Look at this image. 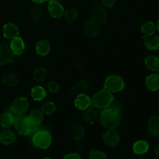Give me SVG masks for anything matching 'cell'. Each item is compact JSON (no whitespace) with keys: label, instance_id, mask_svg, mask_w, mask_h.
Returning <instances> with one entry per match:
<instances>
[{"label":"cell","instance_id":"6da1fadb","mask_svg":"<svg viewBox=\"0 0 159 159\" xmlns=\"http://www.w3.org/2000/svg\"><path fill=\"white\" fill-rule=\"evenodd\" d=\"M120 117H121V114L118 110L112 108L111 106H107L105 108H102L100 112V122L103 127L115 129L119 125Z\"/></svg>","mask_w":159,"mask_h":159},{"label":"cell","instance_id":"7a4b0ae2","mask_svg":"<svg viewBox=\"0 0 159 159\" xmlns=\"http://www.w3.org/2000/svg\"><path fill=\"white\" fill-rule=\"evenodd\" d=\"M32 142L33 147L39 148V150H47L48 148L52 143V135L49 130L47 129H42V130H36L34 134H32Z\"/></svg>","mask_w":159,"mask_h":159},{"label":"cell","instance_id":"3957f363","mask_svg":"<svg viewBox=\"0 0 159 159\" xmlns=\"http://www.w3.org/2000/svg\"><path fill=\"white\" fill-rule=\"evenodd\" d=\"M114 96L110 91L107 89H101L98 92L93 94L91 98V105H93L96 108H105V107L109 106L110 104L114 102Z\"/></svg>","mask_w":159,"mask_h":159},{"label":"cell","instance_id":"277c9868","mask_svg":"<svg viewBox=\"0 0 159 159\" xmlns=\"http://www.w3.org/2000/svg\"><path fill=\"white\" fill-rule=\"evenodd\" d=\"M104 88L110 91L111 93H114V92H120L125 88V83L121 76L112 74V75H109L105 79Z\"/></svg>","mask_w":159,"mask_h":159},{"label":"cell","instance_id":"5b68a950","mask_svg":"<svg viewBox=\"0 0 159 159\" xmlns=\"http://www.w3.org/2000/svg\"><path fill=\"white\" fill-rule=\"evenodd\" d=\"M21 115L19 111L15 110L14 108L10 107L9 109L6 110V112L3 114V116L1 117L0 120V125H1L3 129H9L12 125H15L16 122L21 118Z\"/></svg>","mask_w":159,"mask_h":159},{"label":"cell","instance_id":"8992f818","mask_svg":"<svg viewBox=\"0 0 159 159\" xmlns=\"http://www.w3.org/2000/svg\"><path fill=\"white\" fill-rule=\"evenodd\" d=\"M48 12H49L50 16L52 18H61L64 16V13H65V9L61 6V3L57 0H48Z\"/></svg>","mask_w":159,"mask_h":159},{"label":"cell","instance_id":"52a82bcc","mask_svg":"<svg viewBox=\"0 0 159 159\" xmlns=\"http://www.w3.org/2000/svg\"><path fill=\"white\" fill-rule=\"evenodd\" d=\"M102 140L108 147H116L120 141V135L116 129H108L102 135Z\"/></svg>","mask_w":159,"mask_h":159},{"label":"cell","instance_id":"ba28073f","mask_svg":"<svg viewBox=\"0 0 159 159\" xmlns=\"http://www.w3.org/2000/svg\"><path fill=\"white\" fill-rule=\"evenodd\" d=\"M74 106L80 110H87L91 106V98L85 93H79L74 98Z\"/></svg>","mask_w":159,"mask_h":159},{"label":"cell","instance_id":"9c48e42d","mask_svg":"<svg viewBox=\"0 0 159 159\" xmlns=\"http://www.w3.org/2000/svg\"><path fill=\"white\" fill-rule=\"evenodd\" d=\"M2 35L6 39H12L19 35V28L13 22H7L2 28Z\"/></svg>","mask_w":159,"mask_h":159},{"label":"cell","instance_id":"30bf717a","mask_svg":"<svg viewBox=\"0 0 159 159\" xmlns=\"http://www.w3.org/2000/svg\"><path fill=\"white\" fill-rule=\"evenodd\" d=\"M9 47L14 55H20V54H22V52L25 51V42L22 40V38L19 37V35H18V36L12 38L11 43H10Z\"/></svg>","mask_w":159,"mask_h":159},{"label":"cell","instance_id":"8fae6325","mask_svg":"<svg viewBox=\"0 0 159 159\" xmlns=\"http://www.w3.org/2000/svg\"><path fill=\"white\" fill-rule=\"evenodd\" d=\"M29 106H30V103L25 97H18V98H16L12 102V105H11L12 108L19 111L20 114H25V111H28Z\"/></svg>","mask_w":159,"mask_h":159},{"label":"cell","instance_id":"7c38bea8","mask_svg":"<svg viewBox=\"0 0 159 159\" xmlns=\"http://www.w3.org/2000/svg\"><path fill=\"white\" fill-rule=\"evenodd\" d=\"M14 54L12 53L11 49L9 46L1 45L0 46V64L1 65H7V64L12 63L14 60Z\"/></svg>","mask_w":159,"mask_h":159},{"label":"cell","instance_id":"4fadbf2b","mask_svg":"<svg viewBox=\"0 0 159 159\" xmlns=\"http://www.w3.org/2000/svg\"><path fill=\"white\" fill-rule=\"evenodd\" d=\"M15 140H16V136L12 130L4 129L0 132V143H2L3 145H7V147L12 145Z\"/></svg>","mask_w":159,"mask_h":159},{"label":"cell","instance_id":"5bb4252c","mask_svg":"<svg viewBox=\"0 0 159 159\" xmlns=\"http://www.w3.org/2000/svg\"><path fill=\"white\" fill-rule=\"evenodd\" d=\"M145 85L148 89L153 92H156L159 89V75L157 73H153L147 76L145 79Z\"/></svg>","mask_w":159,"mask_h":159},{"label":"cell","instance_id":"9a60e30c","mask_svg":"<svg viewBox=\"0 0 159 159\" xmlns=\"http://www.w3.org/2000/svg\"><path fill=\"white\" fill-rule=\"evenodd\" d=\"M106 14L107 13L104 10L103 7H98L94 9L90 19L93 20V21H96V22H98V24H100L102 25L103 24H105V20H106Z\"/></svg>","mask_w":159,"mask_h":159},{"label":"cell","instance_id":"2e32d148","mask_svg":"<svg viewBox=\"0 0 159 159\" xmlns=\"http://www.w3.org/2000/svg\"><path fill=\"white\" fill-rule=\"evenodd\" d=\"M150 144L144 140H138L133 144V151L136 155H144L148 152Z\"/></svg>","mask_w":159,"mask_h":159},{"label":"cell","instance_id":"e0dca14e","mask_svg":"<svg viewBox=\"0 0 159 159\" xmlns=\"http://www.w3.org/2000/svg\"><path fill=\"white\" fill-rule=\"evenodd\" d=\"M35 51H36V54L39 56H46L50 53L51 51V45L49 42L47 40H40L36 43L35 46Z\"/></svg>","mask_w":159,"mask_h":159},{"label":"cell","instance_id":"ac0fdd59","mask_svg":"<svg viewBox=\"0 0 159 159\" xmlns=\"http://www.w3.org/2000/svg\"><path fill=\"white\" fill-rule=\"evenodd\" d=\"M48 69L43 66H39V67H36L33 70L32 72V76H33V80H35L36 82H43L45 80H47L48 78Z\"/></svg>","mask_w":159,"mask_h":159},{"label":"cell","instance_id":"d6986e66","mask_svg":"<svg viewBox=\"0 0 159 159\" xmlns=\"http://www.w3.org/2000/svg\"><path fill=\"white\" fill-rule=\"evenodd\" d=\"M47 96V91L43 88V86L38 85V86H34L32 89H31V97L34 101L36 102H40L43 101V99Z\"/></svg>","mask_w":159,"mask_h":159},{"label":"cell","instance_id":"ffe728a7","mask_svg":"<svg viewBox=\"0 0 159 159\" xmlns=\"http://www.w3.org/2000/svg\"><path fill=\"white\" fill-rule=\"evenodd\" d=\"M2 84L7 87H16L19 85V79L15 73H7L2 78Z\"/></svg>","mask_w":159,"mask_h":159},{"label":"cell","instance_id":"44dd1931","mask_svg":"<svg viewBox=\"0 0 159 159\" xmlns=\"http://www.w3.org/2000/svg\"><path fill=\"white\" fill-rule=\"evenodd\" d=\"M148 129L151 135L154 136V137H157L158 132H159V119H158L157 115H153V116L150 118Z\"/></svg>","mask_w":159,"mask_h":159},{"label":"cell","instance_id":"7402d4cb","mask_svg":"<svg viewBox=\"0 0 159 159\" xmlns=\"http://www.w3.org/2000/svg\"><path fill=\"white\" fill-rule=\"evenodd\" d=\"M16 126V130L19 135L21 136H30V130H29V126H28L27 120H25V117H21L18 121L15 124Z\"/></svg>","mask_w":159,"mask_h":159},{"label":"cell","instance_id":"603a6c76","mask_svg":"<svg viewBox=\"0 0 159 159\" xmlns=\"http://www.w3.org/2000/svg\"><path fill=\"white\" fill-rule=\"evenodd\" d=\"M144 66L148 69V70L157 72L158 69H159V58L155 55L148 56V57L144 60Z\"/></svg>","mask_w":159,"mask_h":159},{"label":"cell","instance_id":"cb8c5ba5","mask_svg":"<svg viewBox=\"0 0 159 159\" xmlns=\"http://www.w3.org/2000/svg\"><path fill=\"white\" fill-rule=\"evenodd\" d=\"M144 45L148 50H158L159 48V40L158 36H154V35H148L144 36Z\"/></svg>","mask_w":159,"mask_h":159},{"label":"cell","instance_id":"d4e9b609","mask_svg":"<svg viewBox=\"0 0 159 159\" xmlns=\"http://www.w3.org/2000/svg\"><path fill=\"white\" fill-rule=\"evenodd\" d=\"M100 30H101V25L98 24V22H96V21H93V20H91V19H89L88 22H87L86 25H85L86 33L88 35H91V36L98 34V33L100 32Z\"/></svg>","mask_w":159,"mask_h":159},{"label":"cell","instance_id":"484cf974","mask_svg":"<svg viewBox=\"0 0 159 159\" xmlns=\"http://www.w3.org/2000/svg\"><path fill=\"white\" fill-rule=\"evenodd\" d=\"M157 30H158L157 25H155L153 21L143 22L142 27H141V31H142L144 36H148V35H154V33H155Z\"/></svg>","mask_w":159,"mask_h":159},{"label":"cell","instance_id":"4316f807","mask_svg":"<svg viewBox=\"0 0 159 159\" xmlns=\"http://www.w3.org/2000/svg\"><path fill=\"white\" fill-rule=\"evenodd\" d=\"M71 135H72V137L75 140L81 141L84 138V136H85V129H84V127L81 124L76 123V124L73 125L72 129H71Z\"/></svg>","mask_w":159,"mask_h":159},{"label":"cell","instance_id":"83f0119b","mask_svg":"<svg viewBox=\"0 0 159 159\" xmlns=\"http://www.w3.org/2000/svg\"><path fill=\"white\" fill-rule=\"evenodd\" d=\"M40 110H42L45 116H52L56 111V105L55 103H53V102H47V103H45L43 105Z\"/></svg>","mask_w":159,"mask_h":159},{"label":"cell","instance_id":"f1b7e54d","mask_svg":"<svg viewBox=\"0 0 159 159\" xmlns=\"http://www.w3.org/2000/svg\"><path fill=\"white\" fill-rule=\"evenodd\" d=\"M87 88H88V83H87L86 81H84V80L79 81L73 87L72 94H75L76 96V94H79V93H84V91H86Z\"/></svg>","mask_w":159,"mask_h":159},{"label":"cell","instance_id":"f546056e","mask_svg":"<svg viewBox=\"0 0 159 159\" xmlns=\"http://www.w3.org/2000/svg\"><path fill=\"white\" fill-rule=\"evenodd\" d=\"M65 19L67 22H74L79 18V11L76 9H70L68 10L67 13H64Z\"/></svg>","mask_w":159,"mask_h":159},{"label":"cell","instance_id":"4dcf8cb0","mask_svg":"<svg viewBox=\"0 0 159 159\" xmlns=\"http://www.w3.org/2000/svg\"><path fill=\"white\" fill-rule=\"evenodd\" d=\"M97 119H98V114H97L96 110H88L84 116V120L89 125L93 124L97 121Z\"/></svg>","mask_w":159,"mask_h":159},{"label":"cell","instance_id":"1f68e13d","mask_svg":"<svg viewBox=\"0 0 159 159\" xmlns=\"http://www.w3.org/2000/svg\"><path fill=\"white\" fill-rule=\"evenodd\" d=\"M43 16V9L38 6H35L31 10V17L34 21H38Z\"/></svg>","mask_w":159,"mask_h":159},{"label":"cell","instance_id":"d6a6232c","mask_svg":"<svg viewBox=\"0 0 159 159\" xmlns=\"http://www.w3.org/2000/svg\"><path fill=\"white\" fill-rule=\"evenodd\" d=\"M47 90L51 93H58L61 91V86L56 81H50L47 85Z\"/></svg>","mask_w":159,"mask_h":159},{"label":"cell","instance_id":"836d02e7","mask_svg":"<svg viewBox=\"0 0 159 159\" xmlns=\"http://www.w3.org/2000/svg\"><path fill=\"white\" fill-rule=\"evenodd\" d=\"M89 158H100V159H105L107 158V155L102 151L99 150H92L89 153Z\"/></svg>","mask_w":159,"mask_h":159},{"label":"cell","instance_id":"e575fe53","mask_svg":"<svg viewBox=\"0 0 159 159\" xmlns=\"http://www.w3.org/2000/svg\"><path fill=\"white\" fill-rule=\"evenodd\" d=\"M31 116H33L34 118H36V119L40 120V121H43V117H45V115L43 114V111L40 109H34L32 112H31Z\"/></svg>","mask_w":159,"mask_h":159},{"label":"cell","instance_id":"d590c367","mask_svg":"<svg viewBox=\"0 0 159 159\" xmlns=\"http://www.w3.org/2000/svg\"><path fill=\"white\" fill-rule=\"evenodd\" d=\"M102 1V4H103V7H111L115 6V3H116L117 0H101Z\"/></svg>","mask_w":159,"mask_h":159},{"label":"cell","instance_id":"8d00e7d4","mask_svg":"<svg viewBox=\"0 0 159 159\" xmlns=\"http://www.w3.org/2000/svg\"><path fill=\"white\" fill-rule=\"evenodd\" d=\"M63 158L64 159H68V158H78V159H81L82 156L79 155V154H76V153H69V154H67V155L64 156Z\"/></svg>","mask_w":159,"mask_h":159},{"label":"cell","instance_id":"74e56055","mask_svg":"<svg viewBox=\"0 0 159 159\" xmlns=\"http://www.w3.org/2000/svg\"><path fill=\"white\" fill-rule=\"evenodd\" d=\"M48 0H32V2H34V3L36 4H42V3H45V2H47Z\"/></svg>","mask_w":159,"mask_h":159}]
</instances>
